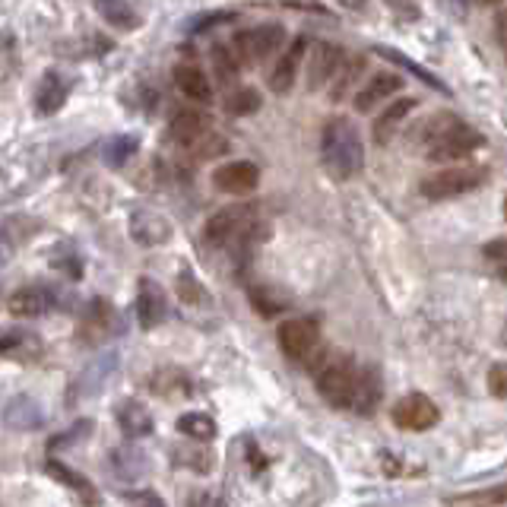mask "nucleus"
<instances>
[{
  "label": "nucleus",
  "instance_id": "obj_1",
  "mask_svg": "<svg viewBox=\"0 0 507 507\" xmlns=\"http://www.w3.org/2000/svg\"><path fill=\"white\" fill-rule=\"evenodd\" d=\"M321 159L327 174L336 181H349L361 172V165H365V147H361L359 127H355L352 118H342L340 114V118L327 120L321 137Z\"/></svg>",
  "mask_w": 507,
  "mask_h": 507
},
{
  "label": "nucleus",
  "instance_id": "obj_2",
  "mask_svg": "<svg viewBox=\"0 0 507 507\" xmlns=\"http://www.w3.org/2000/svg\"><path fill=\"white\" fill-rule=\"evenodd\" d=\"M485 143V137L476 130V127L469 124H460V120H450L444 130H440L438 137H434L431 143L425 147V156L431 162H454V159H467L469 153H476V149Z\"/></svg>",
  "mask_w": 507,
  "mask_h": 507
},
{
  "label": "nucleus",
  "instance_id": "obj_3",
  "mask_svg": "<svg viewBox=\"0 0 507 507\" xmlns=\"http://www.w3.org/2000/svg\"><path fill=\"white\" fill-rule=\"evenodd\" d=\"M485 178H488V172L479 165L444 168V172L422 181V194H425L428 200H450V197L469 194V191H476L479 184H485Z\"/></svg>",
  "mask_w": 507,
  "mask_h": 507
},
{
  "label": "nucleus",
  "instance_id": "obj_4",
  "mask_svg": "<svg viewBox=\"0 0 507 507\" xmlns=\"http://www.w3.org/2000/svg\"><path fill=\"white\" fill-rule=\"evenodd\" d=\"M286 41V29L280 22H263V26L245 29V32L235 35L232 51L241 64H261L263 58L276 54Z\"/></svg>",
  "mask_w": 507,
  "mask_h": 507
},
{
  "label": "nucleus",
  "instance_id": "obj_5",
  "mask_svg": "<svg viewBox=\"0 0 507 507\" xmlns=\"http://www.w3.org/2000/svg\"><path fill=\"white\" fill-rule=\"evenodd\" d=\"M355 380H359V368L352 359H330L317 374V390L330 406H352Z\"/></svg>",
  "mask_w": 507,
  "mask_h": 507
},
{
  "label": "nucleus",
  "instance_id": "obj_6",
  "mask_svg": "<svg viewBox=\"0 0 507 507\" xmlns=\"http://www.w3.org/2000/svg\"><path fill=\"white\" fill-rule=\"evenodd\" d=\"M254 222H257L254 207H226L209 216V222L203 226V241L213 247H226L232 241H238L241 235L251 232Z\"/></svg>",
  "mask_w": 507,
  "mask_h": 507
},
{
  "label": "nucleus",
  "instance_id": "obj_7",
  "mask_svg": "<svg viewBox=\"0 0 507 507\" xmlns=\"http://www.w3.org/2000/svg\"><path fill=\"white\" fill-rule=\"evenodd\" d=\"M276 342H280V349L289 359L307 361L321 346V330H317V324L311 317H289L276 330Z\"/></svg>",
  "mask_w": 507,
  "mask_h": 507
},
{
  "label": "nucleus",
  "instance_id": "obj_8",
  "mask_svg": "<svg viewBox=\"0 0 507 507\" xmlns=\"http://www.w3.org/2000/svg\"><path fill=\"white\" fill-rule=\"evenodd\" d=\"M213 184L219 187L222 194L232 197H245L254 194L257 184H261V168L254 162H226L213 172Z\"/></svg>",
  "mask_w": 507,
  "mask_h": 507
},
{
  "label": "nucleus",
  "instance_id": "obj_9",
  "mask_svg": "<svg viewBox=\"0 0 507 507\" xmlns=\"http://www.w3.org/2000/svg\"><path fill=\"white\" fill-rule=\"evenodd\" d=\"M394 422L400 428H409V431H428V428L434 425V422L440 419L438 406H434L431 400H428L425 394H409L403 396L400 403L394 406Z\"/></svg>",
  "mask_w": 507,
  "mask_h": 507
},
{
  "label": "nucleus",
  "instance_id": "obj_10",
  "mask_svg": "<svg viewBox=\"0 0 507 507\" xmlns=\"http://www.w3.org/2000/svg\"><path fill=\"white\" fill-rule=\"evenodd\" d=\"M340 64H342L340 48L330 45V41H314L311 58H307V89L317 93V89L327 86V83L334 80L336 70H340Z\"/></svg>",
  "mask_w": 507,
  "mask_h": 507
},
{
  "label": "nucleus",
  "instance_id": "obj_11",
  "mask_svg": "<svg viewBox=\"0 0 507 507\" xmlns=\"http://www.w3.org/2000/svg\"><path fill=\"white\" fill-rule=\"evenodd\" d=\"M130 238L143 247H159L172 238V222L156 209L140 207L130 213Z\"/></svg>",
  "mask_w": 507,
  "mask_h": 507
},
{
  "label": "nucleus",
  "instance_id": "obj_12",
  "mask_svg": "<svg viewBox=\"0 0 507 507\" xmlns=\"http://www.w3.org/2000/svg\"><path fill=\"white\" fill-rule=\"evenodd\" d=\"M58 305V292L48 286H22L16 289L13 295L7 298V311L16 314V317H39V314H48L51 307Z\"/></svg>",
  "mask_w": 507,
  "mask_h": 507
},
{
  "label": "nucleus",
  "instance_id": "obj_13",
  "mask_svg": "<svg viewBox=\"0 0 507 507\" xmlns=\"http://www.w3.org/2000/svg\"><path fill=\"white\" fill-rule=\"evenodd\" d=\"M165 314H168V298L162 292V286L153 280H140V289H137V321H140V327L147 330L159 327L165 321Z\"/></svg>",
  "mask_w": 507,
  "mask_h": 507
},
{
  "label": "nucleus",
  "instance_id": "obj_14",
  "mask_svg": "<svg viewBox=\"0 0 507 507\" xmlns=\"http://www.w3.org/2000/svg\"><path fill=\"white\" fill-rule=\"evenodd\" d=\"M114 368H118V355H114V352H105V355H99V359H93L80 371V378H76L74 394L80 396V400H89V396H95L102 387H105L108 380H111Z\"/></svg>",
  "mask_w": 507,
  "mask_h": 507
},
{
  "label": "nucleus",
  "instance_id": "obj_15",
  "mask_svg": "<svg viewBox=\"0 0 507 507\" xmlns=\"http://www.w3.org/2000/svg\"><path fill=\"white\" fill-rule=\"evenodd\" d=\"M400 89H403V80L396 74H374L371 80L355 93V108H359L361 114L374 111V108H384V102L400 93Z\"/></svg>",
  "mask_w": 507,
  "mask_h": 507
},
{
  "label": "nucleus",
  "instance_id": "obj_16",
  "mask_svg": "<svg viewBox=\"0 0 507 507\" xmlns=\"http://www.w3.org/2000/svg\"><path fill=\"white\" fill-rule=\"evenodd\" d=\"M307 51V41L305 39H295L292 45L282 51V58L276 60V67L270 70V89L273 93H289L295 83V76H298V67H301V58H305Z\"/></svg>",
  "mask_w": 507,
  "mask_h": 507
},
{
  "label": "nucleus",
  "instance_id": "obj_17",
  "mask_svg": "<svg viewBox=\"0 0 507 507\" xmlns=\"http://www.w3.org/2000/svg\"><path fill=\"white\" fill-rule=\"evenodd\" d=\"M114 419H118V428L127 434V438H147L153 434V413L143 406L140 400H124L114 409Z\"/></svg>",
  "mask_w": 507,
  "mask_h": 507
},
{
  "label": "nucleus",
  "instance_id": "obj_18",
  "mask_svg": "<svg viewBox=\"0 0 507 507\" xmlns=\"http://www.w3.org/2000/svg\"><path fill=\"white\" fill-rule=\"evenodd\" d=\"M4 422L16 431H29V428H41L45 422V413H41L39 400L29 394H20L4 406Z\"/></svg>",
  "mask_w": 507,
  "mask_h": 507
},
{
  "label": "nucleus",
  "instance_id": "obj_19",
  "mask_svg": "<svg viewBox=\"0 0 507 507\" xmlns=\"http://www.w3.org/2000/svg\"><path fill=\"white\" fill-rule=\"evenodd\" d=\"M415 108V99H396L394 105H387L384 111L374 118V127H371V137H374V143H390L396 137V127L403 124V120L409 118V111Z\"/></svg>",
  "mask_w": 507,
  "mask_h": 507
},
{
  "label": "nucleus",
  "instance_id": "obj_20",
  "mask_svg": "<svg viewBox=\"0 0 507 507\" xmlns=\"http://www.w3.org/2000/svg\"><path fill=\"white\" fill-rule=\"evenodd\" d=\"M380 396H384V380H380L378 368H361L359 371V380H355V394H352V409H359V413H374L380 403Z\"/></svg>",
  "mask_w": 507,
  "mask_h": 507
},
{
  "label": "nucleus",
  "instance_id": "obj_21",
  "mask_svg": "<svg viewBox=\"0 0 507 507\" xmlns=\"http://www.w3.org/2000/svg\"><path fill=\"white\" fill-rule=\"evenodd\" d=\"M174 86L181 95H187L191 102H209L213 99V86H209L207 74L194 64H178L174 67Z\"/></svg>",
  "mask_w": 507,
  "mask_h": 507
},
{
  "label": "nucleus",
  "instance_id": "obj_22",
  "mask_svg": "<svg viewBox=\"0 0 507 507\" xmlns=\"http://www.w3.org/2000/svg\"><path fill=\"white\" fill-rule=\"evenodd\" d=\"M108 463H111V473L118 476L120 482H137L147 473V457H143L140 448H130V444L114 448L111 454H108Z\"/></svg>",
  "mask_w": 507,
  "mask_h": 507
},
{
  "label": "nucleus",
  "instance_id": "obj_23",
  "mask_svg": "<svg viewBox=\"0 0 507 507\" xmlns=\"http://www.w3.org/2000/svg\"><path fill=\"white\" fill-rule=\"evenodd\" d=\"M67 80L58 74H45L39 83V89H35V108H39V114H54L64 108V102H67Z\"/></svg>",
  "mask_w": 507,
  "mask_h": 507
},
{
  "label": "nucleus",
  "instance_id": "obj_24",
  "mask_svg": "<svg viewBox=\"0 0 507 507\" xmlns=\"http://www.w3.org/2000/svg\"><path fill=\"white\" fill-rule=\"evenodd\" d=\"M207 127H209V120L203 111H197V108H181V111L172 114V120H168V134L184 147V143H191L194 137H200Z\"/></svg>",
  "mask_w": 507,
  "mask_h": 507
},
{
  "label": "nucleus",
  "instance_id": "obj_25",
  "mask_svg": "<svg viewBox=\"0 0 507 507\" xmlns=\"http://www.w3.org/2000/svg\"><path fill=\"white\" fill-rule=\"evenodd\" d=\"M365 67H368V60L361 58H349V60H342L340 64V70L334 74V80H330V99L334 102H342L346 99L349 93H352V86L359 83V76L365 74Z\"/></svg>",
  "mask_w": 507,
  "mask_h": 507
},
{
  "label": "nucleus",
  "instance_id": "obj_26",
  "mask_svg": "<svg viewBox=\"0 0 507 507\" xmlns=\"http://www.w3.org/2000/svg\"><path fill=\"white\" fill-rule=\"evenodd\" d=\"M95 10L105 16L108 26L114 29H137L140 26V16L134 13V7L127 4V0H95Z\"/></svg>",
  "mask_w": 507,
  "mask_h": 507
},
{
  "label": "nucleus",
  "instance_id": "obj_27",
  "mask_svg": "<svg viewBox=\"0 0 507 507\" xmlns=\"http://www.w3.org/2000/svg\"><path fill=\"white\" fill-rule=\"evenodd\" d=\"M39 336H32L29 330H0V352L26 359V355H39Z\"/></svg>",
  "mask_w": 507,
  "mask_h": 507
},
{
  "label": "nucleus",
  "instance_id": "obj_28",
  "mask_svg": "<svg viewBox=\"0 0 507 507\" xmlns=\"http://www.w3.org/2000/svg\"><path fill=\"white\" fill-rule=\"evenodd\" d=\"M111 330V307L105 301H93L86 307V317H83V336L86 340H102Z\"/></svg>",
  "mask_w": 507,
  "mask_h": 507
},
{
  "label": "nucleus",
  "instance_id": "obj_29",
  "mask_svg": "<svg viewBox=\"0 0 507 507\" xmlns=\"http://www.w3.org/2000/svg\"><path fill=\"white\" fill-rule=\"evenodd\" d=\"M374 51H378L380 58H387L390 64H400L403 70H409V74H413V76H419V80L425 83V86H434V89H440V93H448V86H444V83H440L438 76H431V74H428L425 67H419V64H415V60H409L406 54H403V51H396V48L378 45V48H374Z\"/></svg>",
  "mask_w": 507,
  "mask_h": 507
},
{
  "label": "nucleus",
  "instance_id": "obj_30",
  "mask_svg": "<svg viewBox=\"0 0 507 507\" xmlns=\"http://www.w3.org/2000/svg\"><path fill=\"white\" fill-rule=\"evenodd\" d=\"M48 473H51L58 482H64V485H67L70 492L83 494V498H86L89 504H93V501H95V485L86 479V476L74 473V469H70V467H64V463H58V460H51V463H48Z\"/></svg>",
  "mask_w": 507,
  "mask_h": 507
},
{
  "label": "nucleus",
  "instance_id": "obj_31",
  "mask_svg": "<svg viewBox=\"0 0 507 507\" xmlns=\"http://www.w3.org/2000/svg\"><path fill=\"white\" fill-rule=\"evenodd\" d=\"M184 149L191 156H194V159H216V156H222L228 149V143L222 140L219 134H216V130H203L200 137H194V140L191 143H184Z\"/></svg>",
  "mask_w": 507,
  "mask_h": 507
},
{
  "label": "nucleus",
  "instance_id": "obj_32",
  "mask_svg": "<svg viewBox=\"0 0 507 507\" xmlns=\"http://www.w3.org/2000/svg\"><path fill=\"white\" fill-rule=\"evenodd\" d=\"M140 149V140L130 134H120V137H111V140L105 143V149H102V156H105V162L111 168H120L130 156Z\"/></svg>",
  "mask_w": 507,
  "mask_h": 507
},
{
  "label": "nucleus",
  "instance_id": "obj_33",
  "mask_svg": "<svg viewBox=\"0 0 507 507\" xmlns=\"http://www.w3.org/2000/svg\"><path fill=\"white\" fill-rule=\"evenodd\" d=\"M178 431L194 440H209L216 438V422L207 413H187L178 419Z\"/></svg>",
  "mask_w": 507,
  "mask_h": 507
},
{
  "label": "nucleus",
  "instance_id": "obj_34",
  "mask_svg": "<svg viewBox=\"0 0 507 507\" xmlns=\"http://www.w3.org/2000/svg\"><path fill=\"white\" fill-rule=\"evenodd\" d=\"M261 105H263V99H261V93H257V89L241 86V89H235V93H228V95H226V111H228V114H235V118H245V114H254Z\"/></svg>",
  "mask_w": 507,
  "mask_h": 507
},
{
  "label": "nucleus",
  "instance_id": "obj_35",
  "mask_svg": "<svg viewBox=\"0 0 507 507\" xmlns=\"http://www.w3.org/2000/svg\"><path fill=\"white\" fill-rule=\"evenodd\" d=\"M213 64H216V74H219L222 83H232L241 70V60L235 58V51L228 45H216L213 48Z\"/></svg>",
  "mask_w": 507,
  "mask_h": 507
},
{
  "label": "nucleus",
  "instance_id": "obj_36",
  "mask_svg": "<svg viewBox=\"0 0 507 507\" xmlns=\"http://www.w3.org/2000/svg\"><path fill=\"white\" fill-rule=\"evenodd\" d=\"M178 295L187 301V305H203V301H207V292H203V286L194 280L191 270H184V273L178 276Z\"/></svg>",
  "mask_w": 507,
  "mask_h": 507
},
{
  "label": "nucleus",
  "instance_id": "obj_37",
  "mask_svg": "<svg viewBox=\"0 0 507 507\" xmlns=\"http://www.w3.org/2000/svg\"><path fill=\"white\" fill-rule=\"evenodd\" d=\"M488 390H492L494 400H504V396H507V368H504V361H494L492 371H488Z\"/></svg>",
  "mask_w": 507,
  "mask_h": 507
},
{
  "label": "nucleus",
  "instance_id": "obj_38",
  "mask_svg": "<svg viewBox=\"0 0 507 507\" xmlns=\"http://www.w3.org/2000/svg\"><path fill=\"white\" fill-rule=\"evenodd\" d=\"M254 305L261 307L263 314H276V311H282V307H286L289 301L282 298V295H280V298H273V292L261 286V289H254Z\"/></svg>",
  "mask_w": 507,
  "mask_h": 507
},
{
  "label": "nucleus",
  "instance_id": "obj_39",
  "mask_svg": "<svg viewBox=\"0 0 507 507\" xmlns=\"http://www.w3.org/2000/svg\"><path fill=\"white\" fill-rule=\"evenodd\" d=\"M235 20V13L232 10H222V13H209V16H200V20H194V32H209V29H216V26H226V22H232Z\"/></svg>",
  "mask_w": 507,
  "mask_h": 507
},
{
  "label": "nucleus",
  "instance_id": "obj_40",
  "mask_svg": "<svg viewBox=\"0 0 507 507\" xmlns=\"http://www.w3.org/2000/svg\"><path fill=\"white\" fill-rule=\"evenodd\" d=\"M485 257L494 263H504V238H494L492 245H485Z\"/></svg>",
  "mask_w": 507,
  "mask_h": 507
},
{
  "label": "nucleus",
  "instance_id": "obj_41",
  "mask_svg": "<svg viewBox=\"0 0 507 507\" xmlns=\"http://www.w3.org/2000/svg\"><path fill=\"white\" fill-rule=\"evenodd\" d=\"M10 254H13V245H10L7 232L0 228V263H7V261H10Z\"/></svg>",
  "mask_w": 507,
  "mask_h": 507
},
{
  "label": "nucleus",
  "instance_id": "obj_42",
  "mask_svg": "<svg viewBox=\"0 0 507 507\" xmlns=\"http://www.w3.org/2000/svg\"><path fill=\"white\" fill-rule=\"evenodd\" d=\"M494 39H498V45H504V13L494 16Z\"/></svg>",
  "mask_w": 507,
  "mask_h": 507
},
{
  "label": "nucleus",
  "instance_id": "obj_43",
  "mask_svg": "<svg viewBox=\"0 0 507 507\" xmlns=\"http://www.w3.org/2000/svg\"><path fill=\"white\" fill-rule=\"evenodd\" d=\"M137 507H165V504L159 501V494H143V498L137 501Z\"/></svg>",
  "mask_w": 507,
  "mask_h": 507
},
{
  "label": "nucleus",
  "instance_id": "obj_44",
  "mask_svg": "<svg viewBox=\"0 0 507 507\" xmlns=\"http://www.w3.org/2000/svg\"><path fill=\"white\" fill-rule=\"evenodd\" d=\"M340 4H342L346 10H361V7L368 4V0H340Z\"/></svg>",
  "mask_w": 507,
  "mask_h": 507
},
{
  "label": "nucleus",
  "instance_id": "obj_45",
  "mask_svg": "<svg viewBox=\"0 0 507 507\" xmlns=\"http://www.w3.org/2000/svg\"><path fill=\"white\" fill-rule=\"evenodd\" d=\"M482 4H501V0H482Z\"/></svg>",
  "mask_w": 507,
  "mask_h": 507
}]
</instances>
